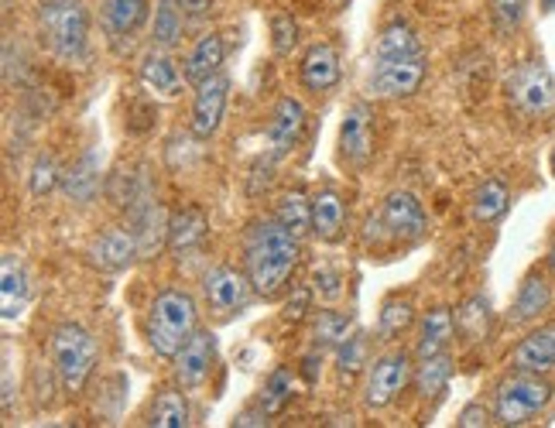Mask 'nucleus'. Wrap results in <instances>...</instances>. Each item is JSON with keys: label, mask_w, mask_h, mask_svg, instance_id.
Instances as JSON below:
<instances>
[{"label": "nucleus", "mask_w": 555, "mask_h": 428, "mask_svg": "<svg viewBox=\"0 0 555 428\" xmlns=\"http://www.w3.org/2000/svg\"><path fill=\"white\" fill-rule=\"evenodd\" d=\"M302 131H306V106L295 96H282L268 120V131H264L271 158H285L298 144V138H302Z\"/></svg>", "instance_id": "nucleus-16"}, {"label": "nucleus", "mask_w": 555, "mask_h": 428, "mask_svg": "<svg viewBox=\"0 0 555 428\" xmlns=\"http://www.w3.org/2000/svg\"><path fill=\"white\" fill-rule=\"evenodd\" d=\"M456 336V319L450 309H433L422 315L418 323V336H415V356H436L450 350V342Z\"/></svg>", "instance_id": "nucleus-23"}, {"label": "nucleus", "mask_w": 555, "mask_h": 428, "mask_svg": "<svg viewBox=\"0 0 555 428\" xmlns=\"http://www.w3.org/2000/svg\"><path fill=\"white\" fill-rule=\"evenodd\" d=\"M250 295H254V285H250L247 271H237L230 264H217L203 274V298L217 319H230V315L244 312Z\"/></svg>", "instance_id": "nucleus-8"}, {"label": "nucleus", "mask_w": 555, "mask_h": 428, "mask_svg": "<svg viewBox=\"0 0 555 428\" xmlns=\"http://www.w3.org/2000/svg\"><path fill=\"white\" fill-rule=\"evenodd\" d=\"M315 291H323L326 298H336L339 295V274H333V271H315Z\"/></svg>", "instance_id": "nucleus-45"}, {"label": "nucleus", "mask_w": 555, "mask_h": 428, "mask_svg": "<svg viewBox=\"0 0 555 428\" xmlns=\"http://www.w3.org/2000/svg\"><path fill=\"white\" fill-rule=\"evenodd\" d=\"M456 333L466 342H483L490 333V298L487 295H474L456 309Z\"/></svg>", "instance_id": "nucleus-29"}, {"label": "nucleus", "mask_w": 555, "mask_h": 428, "mask_svg": "<svg viewBox=\"0 0 555 428\" xmlns=\"http://www.w3.org/2000/svg\"><path fill=\"white\" fill-rule=\"evenodd\" d=\"M528 4L531 0H490V17L501 31H515L528 14Z\"/></svg>", "instance_id": "nucleus-40"}, {"label": "nucleus", "mask_w": 555, "mask_h": 428, "mask_svg": "<svg viewBox=\"0 0 555 428\" xmlns=\"http://www.w3.org/2000/svg\"><path fill=\"white\" fill-rule=\"evenodd\" d=\"M336 367H339V377L344 380H350V377H357L360 371L367 367V339L360 336V333H353V336H347L344 342L336 347Z\"/></svg>", "instance_id": "nucleus-37"}, {"label": "nucleus", "mask_w": 555, "mask_h": 428, "mask_svg": "<svg viewBox=\"0 0 555 428\" xmlns=\"http://www.w3.org/2000/svg\"><path fill=\"white\" fill-rule=\"evenodd\" d=\"M377 223L384 226V233H388L391 241L415 244L429 233V217H425L422 203L412 196V192H391L377 212Z\"/></svg>", "instance_id": "nucleus-10"}, {"label": "nucleus", "mask_w": 555, "mask_h": 428, "mask_svg": "<svg viewBox=\"0 0 555 428\" xmlns=\"http://www.w3.org/2000/svg\"><path fill=\"white\" fill-rule=\"evenodd\" d=\"M494 421H498L494 412H490L487 404H480V401H469L466 408L460 412V418H456L460 428H487V425H494Z\"/></svg>", "instance_id": "nucleus-42"}, {"label": "nucleus", "mask_w": 555, "mask_h": 428, "mask_svg": "<svg viewBox=\"0 0 555 428\" xmlns=\"http://www.w3.org/2000/svg\"><path fill=\"white\" fill-rule=\"evenodd\" d=\"M28 298H31V277H28V268L21 261L17 254H4V261H0V309H4V319L14 323L21 319V312L28 309Z\"/></svg>", "instance_id": "nucleus-18"}, {"label": "nucleus", "mask_w": 555, "mask_h": 428, "mask_svg": "<svg viewBox=\"0 0 555 428\" xmlns=\"http://www.w3.org/2000/svg\"><path fill=\"white\" fill-rule=\"evenodd\" d=\"M347 336H350V315L333 312V309L315 315V323H312V342H315L319 350H336Z\"/></svg>", "instance_id": "nucleus-36"}, {"label": "nucleus", "mask_w": 555, "mask_h": 428, "mask_svg": "<svg viewBox=\"0 0 555 428\" xmlns=\"http://www.w3.org/2000/svg\"><path fill=\"white\" fill-rule=\"evenodd\" d=\"M38 4H41V0H38Z\"/></svg>", "instance_id": "nucleus-50"}, {"label": "nucleus", "mask_w": 555, "mask_h": 428, "mask_svg": "<svg viewBox=\"0 0 555 428\" xmlns=\"http://www.w3.org/2000/svg\"><path fill=\"white\" fill-rule=\"evenodd\" d=\"M302 261V244L278 217L254 220L244 233V268L254 291L261 298H278L292 282V274Z\"/></svg>", "instance_id": "nucleus-1"}, {"label": "nucleus", "mask_w": 555, "mask_h": 428, "mask_svg": "<svg viewBox=\"0 0 555 428\" xmlns=\"http://www.w3.org/2000/svg\"><path fill=\"white\" fill-rule=\"evenodd\" d=\"M415 323V306L412 298H388V302L380 306V315H377V336L380 339H398L404 329Z\"/></svg>", "instance_id": "nucleus-34"}, {"label": "nucleus", "mask_w": 555, "mask_h": 428, "mask_svg": "<svg viewBox=\"0 0 555 428\" xmlns=\"http://www.w3.org/2000/svg\"><path fill=\"white\" fill-rule=\"evenodd\" d=\"M223 59H227L223 35H217V31L199 35V41L189 49V55H185V62H182L189 86H199V82L212 79L217 73H223Z\"/></svg>", "instance_id": "nucleus-21"}, {"label": "nucleus", "mask_w": 555, "mask_h": 428, "mask_svg": "<svg viewBox=\"0 0 555 428\" xmlns=\"http://www.w3.org/2000/svg\"><path fill=\"white\" fill-rule=\"evenodd\" d=\"M552 176H555V147H552Z\"/></svg>", "instance_id": "nucleus-49"}, {"label": "nucleus", "mask_w": 555, "mask_h": 428, "mask_svg": "<svg viewBox=\"0 0 555 428\" xmlns=\"http://www.w3.org/2000/svg\"><path fill=\"white\" fill-rule=\"evenodd\" d=\"M511 206V189L501 179H487L474 192V220L477 223H498Z\"/></svg>", "instance_id": "nucleus-31"}, {"label": "nucleus", "mask_w": 555, "mask_h": 428, "mask_svg": "<svg viewBox=\"0 0 555 428\" xmlns=\"http://www.w3.org/2000/svg\"><path fill=\"white\" fill-rule=\"evenodd\" d=\"M196 298L182 288H162L147 309V347L162 360H176V353L185 347V339L199 326Z\"/></svg>", "instance_id": "nucleus-2"}, {"label": "nucleus", "mask_w": 555, "mask_h": 428, "mask_svg": "<svg viewBox=\"0 0 555 428\" xmlns=\"http://www.w3.org/2000/svg\"><path fill=\"white\" fill-rule=\"evenodd\" d=\"M542 14H555V0H542Z\"/></svg>", "instance_id": "nucleus-47"}, {"label": "nucleus", "mask_w": 555, "mask_h": 428, "mask_svg": "<svg viewBox=\"0 0 555 428\" xmlns=\"http://www.w3.org/2000/svg\"><path fill=\"white\" fill-rule=\"evenodd\" d=\"M309 306H312V288L298 285V288L292 291V298L285 302V312H282V319H285V323H302V319L309 315Z\"/></svg>", "instance_id": "nucleus-41"}, {"label": "nucleus", "mask_w": 555, "mask_h": 428, "mask_svg": "<svg viewBox=\"0 0 555 428\" xmlns=\"http://www.w3.org/2000/svg\"><path fill=\"white\" fill-rule=\"evenodd\" d=\"M374 158V114L367 103H353L344 127H339V161L350 168H364Z\"/></svg>", "instance_id": "nucleus-12"}, {"label": "nucleus", "mask_w": 555, "mask_h": 428, "mask_svg": "<svg viewBox=\"0 0 555 428\" xmlns=\"http://www.w3.org/2000/svg\"><path fill=\"white\" fill-rule=\"evenodd\" d=\"M344 226H347V203L339 196L336 189H323L312 196V233L315 241L333 244L344 237Z\"/></svg>", "instance_id": "nucleus-22"}, {"label": "nucleus", "mask_w": 555, "mask_h": 428, "mask_svg": "<svg viewBox=\"0 0 555 428\" xmlns=\"http://www.w3.org/2000/svg\"><path fill=\"white\" fill-rule=\"evenodd\" d=\"M504 93H507V103L528 120H542L555 114V76L539 59L521 62V66L511 69Z\"/></svg>", "instance_id": "nucleus-6"}, {"label": "nucleus", "mask_w": 555, "mask_h": 428, "mask_svg": "<svg viewBox=\"0 0 555 428\" xmlns=\"http://www.w3.org/2000/svg\"><path fill=\"white\" fill-rule=\"evenodd\" d=\"M339 76H344V69H339V55L333 46L315 41V46L306 49L302 66H298V79H302L309 93H330L339 82Z\"/></svg>", "instance_id": "nucleus-19"}, {"label": "nucleus", "mask_w": 555, "mask_h": 428, "mask_svg": "<svg viewBox=\"0 0 555 428\" xmlns=\"http://www.w3.org/2000/svg\"><path fill=\"white\" fill-rule=\"evenodd\" d=\"M453 377V360L450 353H436V356H422L415 367V391L422 398H436L446 391V384Z\"/></svg>", "instance_id": "nucleus-30"}, {"label": "nucleus", "mask_w": 555, "mask_h": 428, "mask_svg": "<svg viewBox=\"0 0 555 428\" xmlns=\"http://www.w3.org/2000/svg\"><path fill=\"white\" fill-rule=\"evenodd\" d=\"M87 257L93 261V268L100 271H127L131 268L138 257H141V241H138V233L131 226H111V230H103L100 237H93Z\"/></svg>", "instance_id": "nucleus-14"}, {"label": "nucleus", "mask_w": 555, "mask_h": 428, "mask_svg": "<svg viewBox=\"0 0 555 428\" xmlns=\"http://www.w3.org/2000/svg\"><path fill=\"white\" fill-rule=\"evenodd\" d=\"M515 371H535V374H552L555 371V323L531 329L515 353H511Z\"/></svg>", "instance_id": "nucleus-20"}, {"label": "nucleus", "mask_w": 555, "mask_h": 428, "mask_svg": "<svg viewBox=\"0 0 555 428\" xmlns=\"http://www.w3.org/2000/svg\"><path fill=\"white\" fill-rule=\"evenodd\" d=\"M278 220H282L292 233H298L302 237L306 230H312V199L306 196L302 189H292L285 192L282 199H278V212H274Z\"/></svg>", "instance_id": "nucleus-35"}, {"label": "nucleus", "mask_w": 555, "mask_h": 428, "mask_svg": "<svg viewBox=\"0 0 555 428\" xmlns=\"http://www.w3.org/2000/svg\"><path fill=\"white\" fill-rule=\"evenodd\" d=\"M206 233H209V220L203 217V209L185 206L182 212H176V217L168 220V241L165 244H168V250L182 257V254L199 250Z\"/></svg>", "instance_id": "nucleus-24"}, {"label": "nucleus", "mask_w": 555, "mask_h": 428, "mask_svg": "<svg viewBox=\"0 0 555 428\" xmlns=\"http://www.w3.org/2000/svg\"><path fill=\"white\" fill-rule=\"evenodd\" d=\"M415 380V367L412 356L404 350H391L377 356L374 363H367V380H364V404L371 412L388 408V404L398 401V394Z\"/></svg>", "instance_id": "nucleus-7"}, {"label": "nucleus", "mask_w": 555, "mask_h": 428, "mask_svg": "<svg viewBox=\"0 0 555 428\" xmlns=\"http://www.w3.org/2000/svg\"><path fill=\"white\" fill-rule=\"evenodd\" d=\"M212 367H217V336H212L209 329H196L185 339V347L176 353L172 374L179 380V388L196 391L206 384Z\"/></svg>", "instance_id": "nucleus-11"}, {"label": "nucleus", "mask_w": 555, "mask_h": 428, "mask_svg": "<svg viewBox=\"0 0 555 428\" xmlns=\"http://www.w3.org/2000/svg\"><path fill=\"white\" fill-rule=\"evenodd\" d=\"M295 398V374L288 367H274L264 380V388L258 394V404L274 418L288 408V401Z\"/></svg>", "instance_id": "nucleus-33"}, {"label": "nucleus", "mask_w": 555, "mask_h": 428, "mask_svg": "<svg viewBox=\"0 0 555 428\" xmlns=\"http://www.w3.org/2000/svg\"><path fill=\"white\" fill-rule=\"evenodd\" d=\"M38 35L62 62H79L90 52V8L87 0H41Z\"/></svg>", "instance_id": "nucleus-3"}, {"label": "nucleus", "mask_w": 555, "mask_h": 428, "mask_svg": "<svg viewBox=\"0 0 555 428\" xmlns=\"http://www.w3.org/2000/svg\"><path fill=\"white\" fill-rule=\"evenodd\" d=\"M209 4L212 0H179L185 25H203V21L209 17Z\"/></svg>", "instance_id": "nucleus-44"}, {"label": "nucleus", "mask_w": 555, "mask_h": 428, "mask_svg": "<svg viewBox=\"0 0 555 428\" xmlns=\"http://www.w3.org/2000/svg\"><path fill=\"white\" fill-rule=\"evenodd\" d=\"M138 76H141L147 93L168 96V100H176L185 90V82H189L185 69H179V62L168 55V49H155V46H152V52L141 59Z\"/></svg>", "instance_id": "nucleus-17"}, {"label": "nucleus", "mask_w": 555, "mask_h": 428, "mask_svg": "<svg viewBox=\"0 0 555 428\" xmlns=\"http://www.w3.org/2000/svg\"><path fill=\"white\" fill-rule=\"evenodd\" d=\"M271 46H274V55H292V49L298 46V25L288 11H278L271 17Z\"/></svg>", "instance_id": "nucleus-39"}, {"label": "nucleus", "mask_w": 555, "mask_h": 428, "mask_svg": "<svg viewBox=\"0 0 555 428\" xmlns=\"http://www.w3.org/2000/svg\"><path fill=\"white\" fill-rule=\"evenodd\" d=\"M425 82V55L415 59H374L367 93L377 100H404Z\"/></svg>", "instance_id": "nucleus-9"}, {"label": "nucleus", "mask_w": 555, "mask_h": 428, "mask_svg": "<svg viewBox=\"0 0 555 428\" xmlns=\"http://www.w3.org/2000/svg\"><path fill=\"white\" fill-rule=\"evenodd\" d=\"M62 192L73 199V203H79V206H87V203H93L96 199V192H100V161H96V155L93 152H87L82 155L66 176H62Z\"/></svg>", "instance_id": "nucleus-26"}, {"label": "nucleus", "mask_w": 555, "mask_h": 428, "mask_svg": "<svg viewBox=\"0 0 555 428\" xmlns=\"http://www.w3.org/2000/svg\"><path fill=\"white\" fill-rule=\"evenodd\" d=\"M147 425H155V428H185L189 425V401H185V394L176 391V388L158 391V398L152 404V415H147Z\"/></svg>", "instance_id": "nucleus-32"}, {"label": "nucleus", "mask_w": 555, "mask_h": 428, "mask_svg": "<svg viewBox=\"0 0 555 428\" xmlns=\"http://www.w3.org/2000/svg\"><path fill=\"white\" fill-rule=\"evenodd\" d=\"M49 353H52V371L62 384V391L79 394L82 388H87L93 371H96V360H100L96 339L87 329H82L79 323L55 326Z\"/></svg>", "instance_id": "nucleus-4"}, {"label": "nucleus", "mask_w": 555, "mask_h": 428, "mask_svg": "<svg viewBox=\"0 0 555 428\" xmlns=\"http://www.w3.org/2000/svg\"><path fill=\"white\" fill-rule=\"evenodd\" d=\"M415 55H425L422 41L409 25H401V21H395V25H388L377 35L374 59H415Z\"/></svg>", "instance_id": "nucleus-28"}, {"label": "nucleus", "mask_w": 555, "mask_h": 428, "mask_svg": "<svg viewBox=\"0 0 555 428\" xmlns=\"http://www.w3.org/2000/svg\"><path fill=\"white\" fill-rule=\"evenodd\" d=\"M147 17H152V0H100V28L114 46L120 41L131 46V38L147 25Z\"/></svg>", "instance_id": "nucleus-15"}, {"label": "nucleus", "mask_w": 555, "mask_h": 428, "mask_svg": "<svg viewBox=\"0 0 555 428\" xmlns=\"http://www.w3.org/2000/svg\"><path fill=\"white\" fill-rule=\"evenodd\" d=\"M548 306H552V288H548V282H545L539 271L528 274L525 282H521V288H518V295H515V306H511V323H518V326L535 323L539 315L548 312Z\"/></svg>", "instance_id": "nucleus-25"}, {"label": "nucleus", "mask_w": 555, "mask_h": 428, "mask_svg": "<svg viewBox=\"0 0 555 428\" xmlns=\"http://www.w3.org/2000/svg\"><path fill=\"white\" fill-rule=\"evenodd\" d=\"M62 182L59 176V165L49 152H41L31 165V176H28V189H31V196H49V192Z\"/></svg>", "instance_id": "nucleus-38"}, {"label": "nucleus", "mask_w": 555, "mask_h": 428, "mask_svg": "<svg viewBox=\"0 0 555 428\" xmlns=\"http://www.w3.org/2000/svg\"><path fill=\"white\" fill-rule=\"evenodd\" d=\"M552 401V384L535 371H515L507 374L494 391V418L498 425H528L535 415H542Z\"/></svg>", "instance_id": "nucleus-5"}, {"label": "nucleus", "mask_w": 555, "mask_h": 428, "mask_svg": "<svg viewBox=\"0 0 555 428\" xmlns=\"http://www.w3.org/2000/svg\"><path fill=\"white\" fill-rule=\"evenodd\" d=\"M227 100H230V79L223 73L196 86V96H192V134L199 141H209L220 131Z\"/></svg>", "instance_id": "nucleus-13"}, {"label": "nucleus", "mask_w": 555, "mask_h": 428, "mask_svg": "<svg viewBox=\"0 0 555 428\" xmlns=\"http://www.w3.org/2000/svg\"><path fill=\"white\" fill-rule=\"evenodd\" d=\"M14 350L4 347V394H0V404H4V412H11V404H14Z\"/></svg>", "instance_id": "nucleus-43"}, {"label": "nucleus", "mask_w": 555, "mask_h": 428, "mask_svg": "<svg viewBox=\"0 0 555 428\" xmlns=\"http://www.w3.org/2000/svg\"><path fill=\"white\" fill-rule=\"evenodd\" d=\"M233 425H241V428H254V425H271V415L261 408H247V412H241L237 418H233Z\"/></svg>", "instance_id": "nucleus-46"}, {"label": "nucleus", "mask_w": 555, "mask_h": 428, "mask_svg": "<svg viewBox=\"0 0 555 428\" xmlns=\"http://www.w3.org/2000/svg\"><path fill=\"white\" fill-rule=\"evenodd\" d=\"M548 268H552V274H555V241H552V250H548Z\"/></svg>", "instance_id": "nucleus-48"}, {"label": "nucleus", "mask_w": 555, "mask_h": 428, "mask_svg": "<svg viewBox=\"0 0 555 428\" xmlns=\"http://www.w3.org/2000/svg\"><path fill=\"white\" fill-rule=\"evenodd\" d=\"M185 31V17L179 0H158L155 4V21H152V46L155 49H176Z\"/></svg>", "instance_id": "nucleus-27"}]
</instances>
